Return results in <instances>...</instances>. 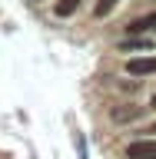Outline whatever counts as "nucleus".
<instances>
[{
  "instance_id": "nucleus-1",
  "label": "nucleus",
  "mask_w": 156,
  "mask_h": 159,
  "mask_svg": "<svg viewBox=\"0 0 156 159\" xmlns=\"http://www.w3.org/2000/svg\"><path fill=\"white\" fill-rule=\"evenodd\" d=\"M156 156V143L153 139H133L126 146V159H153Z\"/></svg>"
},
{
  "instance_id": "nucleus-2",
  "label": "nucleus",
  "mask_w": 156,
  "mask_h": 159,
  "mask_svg": "<svg viewBox=\"0 0 156 159\" xmlns=\"http://www.w3.org/2000/svg\"><path fill=\"white\" fill-rule=\"evenodd\" d=\"M126 73H130V76H153V73H156V57H136V60H130Z\"/></svg>"
},
{
  "instance_id": "nucleus-3",
  "label": "nucleus",
  "mask_w": 156,
  "mask_h": 159,
  "mask_svg": "<svg viewBox=\"0 0 156 159\" xmlns=\"http://www.w3.org/2000/svg\"><path fill=\"white\" fill-rule=\"evenodd\" d=\"M146 30H156V10H153V13H143V17H136L133 23H126V33H130V37L146 33Z\"/></svg>"
},
{
  "instance_id": "nucleus-4",
  "label": "nucleus",
  "mask_w": 156,
  "mask_h": 159,
  "mask_svg": "<svg viewBox=\"0 0 156 159\" xmlns=\"http://www.w3.org/2000/svg\"><path fill=\"white\" fill-rule=\"evenodd\" d=\"M110 116H113V123H133L143 116V106H116Z\"/></svg>"
},
{
  "instance_id": "nucleus-5",
  "label": "nucleus",
  "mask_w": 156,
  "mask_h": 159,
  "mask_svg": "<svg viewBox=\"0 0 156 159\" xmlns=\"http://www.w3.org/2000/svg\"><path fill=\"white\" fill-rule=\"evenodd\" d=\"M77 10H80V0H57V3H53V17L67 20V17H73Z\"/></svg>"
},
{
  "instance_id": "nucleus-6",
  "label": "nucleus",
  "mask_w": 156,
  "mask_h": 159,
  "mask_svg": "<svg viewBox=\"0 0 156 159\" xmlns=\"http://www.w3.org/2000/svg\"><path fill=\"white\" fill-rule=\"evenodd\" d=\"M153 43L149 40H139V37H126V40H120V50H149Z\"/></svg>"
},
{
  "instance_id": "nucleus-7",
  "label": "nucleus",
  "mask_w": 156,
  "mask_h": 159,
  "mask_svg": "<svg viewBox=\"0 0 156 159\" xmlns=\"http://www.w3.org/2000/svg\"><path fill=\"white\" fill-rule=\"evenodd\" d=\"M116 3H120V0H100L97 7H93V17H106V13H113Z\"/></svg>"
},
{
  "instance_id": "nucleus-8",
  "label": "nucleus",
  "mask_w": 156,
  "mask_h": 159,
  "mask_svg": "<svg viewBox=\"0 0 156 159\" xmlns=\"http://www.w3.org/2000/svg\"><path fill=\"white\" fill-rule=\"evenodd\" d=\"M149 106H153V109H156V93H153V96H149Z\"/></svg>"
},
{
  "instance_id": "nucleus-9",
  "label": "nucleus",
  "mask_w": 156,
  "mask_h": 159,
  "mask_svg": "<svg viewBox=\"0 0 156 159\" xmlns=\"http://www.w3.org/2000/svg\"><path fill=\"white\" fill-rule=\"evenodd\" d=\"M146 133H156V123H153V126H149V129H146Z\"/></svg>"
},
{
  "instance_id": "nucleus-10",
  "label": "nucleus",
  "mask_w": 156,
  "mask_h": 159,
  "mask_svg": "<svg viewBox=\"0 0 156 159\" xmlns=\"http://www.w3.org/2000/svg\"><path fill=\"white\" fill-rule=\"evenodd\" d=\"M33 3H40V0H33Z\"/></svg>"
},
{
  "instance_id": "nucleus-11",
  "label": "nucleus",
  "mask_w": 156,
  "mask_h": 159,
  "mask_svg": "<svg viewBox=\"0 0 156 159\" xmlns=\"http://www.w3.org/2000/svg\"><path fill=\"white\" fill-rule=\"evenodd\" d=\"M153 159H156V156H153Z\"/></svg>"
}]
</instances>
